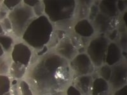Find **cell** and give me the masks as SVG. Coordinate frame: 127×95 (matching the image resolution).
<instances>
[{"instance_id": "1", "label": "cell", "mask_w": 127, "mask_h": 95, "mask_svg": "<svg viewBox=\"0 0 127 95\" xmlns=\"http://www.w3.org/2000/svg\"><path fill=\"white\" fill-rule=\"evenodd\" d=\"M73 78L69 62L52 51L31 63L24 79L34 95H65Z\"/></svg>"}, {"instance_id": "2", "label": "cell", "mask_w": 127, "mask_h": 95, "mask_svg": "<svg viewBox=\"0 0 127 95\" xmlns=\"http://www.w3.org/2000/svg\"><path fill=\"white\" fill-rule=\"evenodd\" d=\"M53 32V24L43 15L36 17L29 24L22 39L31 48L40 50L49 43Z\"/></svg>"}, {"instance_id": "3", "label": "cell", "mask_w": 127, "mask_h": 95, "mask_svg": "<svg viewBox=\"0 0 127 95\" xmlns=\"http://www.w3.org/2000/svg\"><path fill=\"white\" fill-rule=\"evenodd\" d=\"M45 15L52 24L71 20L74 17L76 1H43Z\"/></svg>"}, {"instance_id": "4", "label": "cell", "mask_w": 127, "mask_h": 95, "mask_svg": "<svg viewBox=\"0 0 127 95\" xmlns=\"http://www.w3.org/2000/svg\"><path fill=\"white\" fill-rule=\"evenodd\" d=\"M36 17L32 8L22 1L17 7L10 11L8 15L12 24L13 34L17 38H22L29 24Z\"/></svg>"}, {"instance_id": "5", "label": "cell", "mask_w": 127, "mask_h": 95, "mask_svg": "<svg viewBox=\"0 0 127 95\" xmlns=\"http://www.w3.org/2000/svg\"><path fill=\"white\" fill-rule=\"evenodd\" d=\"M110 41L107 36L100 34L93 38L87 48V54L95 68L105 64V58Z\"/></svg>"}, {"instance_id": "6", "label": "cell", "mask_w": 127, "mask_h": 95, "mask_svg": "<svg viewBox=\"0 0 127 95\" xmlns=\"http://www.w3.org/2000/svg\"><path fill=\"white\" fill-rule=\"evenodd\" d=\"M73 77L86 75H92L95 68L85 53H78L69 62Z\"/></svg>"}, {"instance_id": "7", "label": "cell", "mask_w": 127, "mask_h": 95, "mask_svg": "<svg viewBox=\"0 0 127 95\" xmlns=\"http://www.w3.org/2000/svg\"><path fill=\"white\" fill-rule=\"evenodd\" d=\"M110 89L114 92L127 85V65L125 60H121L111 67V75L108 81Z\"/></svg>"}, {"instance_id": "8", "label": "cell", "mask_w": 127, "mask_h": 95, "mask_svg": "<svg viewBox=\"0 0 127 95\" xmlns=\"http://www.w3.org/2000/svg\"><path fill=\"white\" fill-rule=\"evenodd\" d=\"M32 56L31 48L25 43L22 42L15 44L10 53L12 62L20 63L27 68L31 64Z\"/></svg>"}, {"instance_id": "9", "label": "cell", "mask_w": 127, "mask_h": 95, "mask_svg": "<svg viewBox=\"0 0 127 95\" xmlns=\"http://www.w3.org/2000/svg\"><path fill=\"white\" fill-rule=\"evenodd\" d=\"M54 51L69 62L78 55L76 46L72 43L70 38L65 36L55 46Z\"/></svg>"}, {"instance_id": "10", "label": "cell", "mask_w": 127, "mask_h": 95, "mask_svg": "<svg viewBox=\"0 0 127 95\" xmlns=\"http://www.w3.org/2000/svg\"><path fill=\"white\" fill-rule=\"evenodd\" d=\"M95 32L100 34L109 32L114 29L116 25L115 18H109L99 12L92 22Z\"/></svg>"}, {"instance_id": "11", "label": "cell", "mask_w": 127, "mask_h": 95, "mask_svg": "<svg viewBox=\"0 0 127 95\" xmlns=\"http://www.w3.org/2000/svg\"><path fill=\"white\" fill-rule=\"evenodd\" d=\"M121 60H123L122 49L115 42H110L105 55V64L112 67Z\"/></svg>"}, {"instance_id": "12", "label": "cell", "mask_w": 127, "mask_h": 95, "mask_svg": "<svg viewBox=\"0 0 127 95\" xmlns=\"http://www.w3.org/2000/svg\"><path fill=\"white\" fill-rule=\"evenodd\" d=\"M94 77L92 75H81L73 78L72 85L75 87L82 95L90 94Z\"/></svg>"}, {"instance_id": "13", "label": "cell", "mask_w": 127, "mask_h": 95, "mask_svg": "<svg viewBox=\"0 0 127 95\" xmlns=\"http://www.w3.org/2000/svg\"><path fill=\"white\" fill-rule=\"evenodd\" d=\"M74 30L78 36L84 38H91L95 32L92 23L87 19L78 20L74 26Z\"/></svg>"}, {"instance_id": "14", "label": "cell", "mask_w": 127, "mask_h": 95, "mask_svg": "<svg viewBox=\"0 0 127 95\" xmlns=\"http://www.w3.org/2000/svg\"><path fill=\"white\" fill-rule=\"evenodd\" d=\"M117 1H101L98 3L99 12L109 18H116L119 12L116 6Z\"/></svg>"}, {"instance_id": "15", "label": "cell", "mask_w": 127, "mask_h": 95, "mask_svg": "<svg viewBox=\"0 0 127 95\" xmlns=\"http://www.w3.org/2000/svg\"><path fill=\"white\" fill-rule=\"evenodd\" d=\"M110 87L108 82L105 81L102 78L97 76L93 79L90 95H99L100 94L108 91Z\"/></svg>"}, {"instance_id": "16", "label": "cell", "mask_w": 127, "mask_h": 95, "mask_svg": "<svg viewBox=\"0 0 127 95\" xmlns=\"http://www.w3.org/2000/svg\"><path fill=\"white\" fill-rule=\"evenodd\" d=\"M27 71H28V68L24 65L20 63L12 62L10 65L8 75L10 78H12L17 81H20L24 79Z\"/></svg>"}, {"instance_id": "17", "label": "cell", "mask_w": 127, "mask_h": 95, "mask_svg": "<svg viewBox=\"0 0 127 95\" xmlns=\"http://www.w3.org/2000/svg\"><path fill=\"white\" fill-rule=\"evenodd\" d=\"M92 1H76L74 17L79 20L85 19L89 13V9L92 4Z\"/></svg>"}, {"instance_id": "18", "label": "cell", "mask_w": 127, "mask_h": 95, "mask_svg": "<svg viewBox=\"0 0 127 95\" xmlns=\"http://www.w3.org/2000/svg\"><path fill=\"white\" fill-rule=\"evenodd\" d=\"M12 62L10 54L4 53L0 56V75H8Z\"/></svg>"}, {"instance_id": "19", "label": "cell", "mask_w": 127, "mask_h": 95, "mask_svg": "<svg viewBox=\"0 0 127 95\" xmlns=\"http://www.w3.org/2000/svg\"><path fill=\"white\" fill-rule=\"evenodd\" d=\"M0 45L5 53H9L14 45V40L11 36L4 34L0 36Z\"/></svg>"}, {"instance_id": "20", "label": "cell", "mask_w": 127, "mask_h": 95, "mask_svg": "<svg viewBox=\"0 0 127 95\" xmlns=\"http://www.w3.org/2000/svg\"><path fill=\"white\" fill-rule=\"evenodd\" d=\"M12 81L9 75H0V95L10 92Z\"/></svg>"}, {"instance_id": "21", "label": "cell", "mask_w": 127, "mask_h": 95, "mask_svg": "<svg viewBox=\"0 0 127 95\" xmlns=\"http://www.w3.org/2000/svg\"><path fill=\"white\" fill-rule=\"evenodd\" d=\"M18 86L20 95H34L31 88L25 79L18 81Z\"/></svg>"}, {"instance_id": "22", "label": "cell", "mask_w": 127, "mask_h": 95, "mask_svg": "<svg viewBox=\"0 0 127 95\" xmlns=\"http://www.w3.org/2000/svg\"><path fill=\"white\" fill-rule=\"evenodd\" d=\"M111 75V67L107 64H104L98 68V76L104 79L105 81L108 82L109 81Z\"/></svg>"}, {"instance_id": "23", "label": "cell", "mask_w": 127, "mask_h": 95, "mask_svg": "<svg viewBox=\"0 0 127 95\" xmlns=\"http://www.w3.org/2000/svg\"><path fill=\"white\" fill-rule=\"evenodd\" d=\"M98 3L97 4L96 3H93L92 4V5L90 6L89 9V13H88V17L89 19H88L90 22H92L94 21V20L95 19V18L96 17V16L98 15V13H99V9H98Z\"/></svg>"}, {"instance_id": "24", "label": "cell", "mask_w": 127, "mask_h": 95, "mask_svg": "<svg viewBox=\"0 0 127 95\" xmlns=\"http://www.w3.org/2000/svg\"><path fill=\"white\" fill-rule=\"evenodd\" d=\"M44 9H45V8H44V4L43 3V1H39V3H37L32 8L33 12L36 17H40V16L44 15Z\"/></svg>"}, {"instance_id": "25", "label": "cell", "mask_w": 127, "mask_h": 95, "mask_svg": "<svg viewBox=\"0 0 127 95\" xmlns=\"http://www.w3.org/2000/svg\"><path fill=\"white\" fill-rule=\"evenodd\" d=\"M22 1H20V0H15V1H3V4L4 5L9 11H12V10L15 8V7L19 5V4L22 3Z\"/></svg>"}, {"instance_id": "26", "label": "cell", "mask_w": 127, "mask_h": 95, "mask_svg": "<svg viewBox=\"0 0 127 95\" xmlns=\"http://www.w3.org/2000/svg\"><path fill=\"white\" fill-rule=\"evenodd\" d=\"M1 25L2 27H3L4 32H12V24H11L10 20H9L8 17H6V19H4V20H2Z\"/></svg>"}, {"instance_id": "27", "label": "cell", "mask_w": 127, "mask_h": 95, "mask_svg": "<svg viewBox=\"0 0 127 95\" xmlns=\"http://www.w3.org/2000/svg\"><path fill=\"white\" fill-rule=\"evenodd\" d=\"M65 95H82L81 93L78 91V89L74 86L73 85L71 84L65 90Z\"/></svg>"}, {"instance_id": "28", "label": "cell", "mask_w": 127, "mask_h": 95, "mask_svg": "<svg viewBox=\"0 0 127 95\" xmlns=\"http://www.w3.org/2000/svg\"><path fill=\"white\" fill-rule=\"evenodd\" d=\"M9 12L10 11L3 5V3H1V4H0V21H2L4 19L8 17Z\"/></svg>"}, {"instance_id": "29", "label": "cell", "mask_w": 127, "mask_h": 95, "mask_svg": "<svg viewBox=\"0 0 127 95\" xmlns=\"http://www.w3.org/2000/svg\"><path fill=\"white\" fill-rule=\"evenodd\" d=\"M127 1H116V6L119 13L125 12V10L127 8Z\"/></svg>"}, {"instance_id": "30", "label": "cell", "mask_w": 127, "mask_h": 95, "mask_svg": "<svg viewBox=\"0 0 127 95\" xmlns=\"http://www.w3.org/2000/svg\"><path fill=\"white\" fill-rule=\"evenodd\" d=\"M119 33L117 29H113V30H111L108 32V36L107 38L109 39V41H114L116 39V38H118Z\"/></svg>"}, {"instance_id": "31", "label": "cell", "mask_w": 127, "mask_h": 95, "mask_svg": "<svg viewBox=\"0 0 127 95\" xmlns=\"http://www.w3.org/2000/svg\"><path fill=\"white\" fill-rule=\"evenodd\" d=\"M113 95H127V86L119 89L113 92Z\"/></svg>"}, {"instance_id": "32", "label": "cell", "mask_w": 127, "mask_h": 95, "mask_svg": "<svg viewBox=\"0 0 127 95\" xmlns=\"http://www.w3.org/2000/svg\"><path fill=\"white\" fill-rule=\"evenodd\" d=\"M39 1H38V0H24V1H22V3L32 8L37 3H39Z\"/></svg>"}, {"instance_id": "33", "label": "cell", "mask_w": 127, "mask_h": 95, "mask_svg": "<svg viewBox=\"0 0 127 95\" xmlns=\"http://www.w3.org/2000/svg\"><path fill=\"white\" fill-rule=\"evenodd\" d=\"M120 46L121 48L124 47L126 48V46H127V36H126V34H123V36L121 37V38H120Z\"/></svg>"}, {"instance_id": "34", "label": "cell", "mask_w": 127, "mask_h": 95, "mask_svg": "<svg viewBox=\"0 0 127 95\" xmlns=\"http://www.w3.org/2000/svg\"><path fill=\"white\" fill-rule=\"evenodd\" d=\"M99 95H113V92L111 91V89H109V90H108V91L102 93L101 94H100Z\"/></svg>"}, {"instance_id": "35", "label": "cell", "mask_w": 127, "mask_h": 95, "mask_svg": "<svg viewBox=\"0 0 127 95\" xmlns=\"http://www.w3.org/2000/svg\"><path fill=\"white\" fill-rule=\"evenodd\" d=\"M123 21H124V24H125V26L127 25V12H125L123 15Z\"/></svg>"}, {"instance_id": "36", "label": "cell", "mask_w": 127, "mask_h": 95, "mask_svg": "<svg viewBox=\"0 0 127 95\" xmlns=\"http://www.w3.org/2000/svg\"><path fill=\"white\" fill-rule=\"evenodd\" d=\"M4 53H5V52L4 51L3 49L2 48V47L1 46V45H0V56H3Z\"/></svg>"}, {"instance_id": "37", "label": "cell", "mask_w": 127, "mask_h": 95, "mask_svg": "<svg viewBox=\"0 0 127 95\" xmlns=\"http://www.w3.org/2000/svg\"><path fill=\"white\" fill-rule=\"evenodd\" d=\"M4 34V30H3V27H2L1 25V24H0V36L2 34Z\"/></svg>"}, {"instance_id": "38", "label": "cell", "mask_w": 127, "mask_h": 95, "mask_svg": "<svg viewBox=\"0 0 127 95\" xmlns=\"http://www.w3.org/2000/svg\"></svg>"}, {"instance_id": "39", "label": "cell", "mask_w": 127, "mask_h": 95, "mask_svg": "<svg viewBox=\"0 0 127 95\" xmlns=\"http://www.w3.org/2000/svg\"><path fill=\"white\" fill-rule=\"evenodd\" d=\"M91 95L90 94H88V95Z\"/></svg>"}]
</instances>
